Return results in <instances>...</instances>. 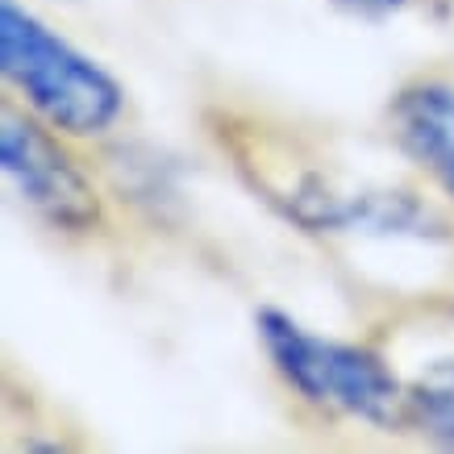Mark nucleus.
Instances as JSON below:
<instances>
[{
  "label": "nucleus",
  "instance_id": "1",
  "mask_svg": "<svg viewBox=\"0 0 454 454\" xmlns=\"http://www.w3.org/2000/svg\"><path fill=\"white\" fill-rule=\"evenodd\" d=\"M0 67L29 109L71 138H97L125 109L121 83L17 0H0Z\"/></svg>",
  "mask_w": 454,
  "mask_h": 454
},
{
  "label": "nucleus",
  "instance_id": "2",
  "mask_svg": "<svg viewBox=\"0 0 454 454\" xmlns=\"http://www.w3.org/2000/svg\"><path fill=\"white\" fill-rule=\"evenodd\" d=\"M254 325L271 367L301 400L380 429L404 426L409 387L400 384L384 355H375L372 346L309 333L301 321H292L279 309H262Z\"/></svg>",
  "mask_w": 454,
  "mask_h": 454
},
{
  "label": "nucleus",
  "instance_id": "3",
  "mask_svg": "<svg viewBox=\"0 0 454 454\" xmlns=\"http://www.w3.org/2000/svg\"><path fill=\"white\" fill-rule=\"evenodd\" d=\"M0 163H4V176L17 188V196L55 230L83 234L100 221V196L92 179L75 167V159L63 151V142L46 125L4 109Z\"/></svg>",
  "mask_w": 454,
  "mask_h": 454
},
{
  "label": "nucleus",
  "instance_id": "4",
  "mask_svg": "<svg viewBox=\"0 0 454 454\" xmlns=\"http://www.w3.org/2000/svg\"><path fill=\"white\" fill-rule=\"evenodd\" d=\"M392 138L454 200V88L413 83L392 100Z\"/></svg>",
  "mask_w": 454,
  "mask_h": 454
},
{
  "label": "nucleus",
  "instance_id": "5",
  "mask_svg": "<svg viewBox=\"0 0 454 454\" xmlns=\"http://www.w3.org/2000/svg\"><path fill=\"white\" fill-rule=\"evenodd\" d=\"M404 426L421 429L426 438L454 450V358H442L409 384Z\"/></svg>",
  "mask_w": 454,
  "mask_h": 454
},
{
  "label": "nucleus",
  "instance_id": "6",
  "mask_svg": "<svg viewBox=\"0 0 454 454\" xmlns=\"http://www.w3.org/2000/svg\"><path fill=\"white\" fill-rule=\"evenodd\" d=\"M346 9H355V13H387V9H400L404 0H338Z\"/></svg>",
  "mask_w": 454,
  "mask_h": 454
}]
</instances>
